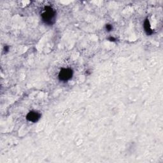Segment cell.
<instances>
[{
	"mask_svg": "<svg viewBox=\"0 0 163 163\" xmlns=\"http://www.w3.org/2000/svg\"><path fill=\"white\" fill-rule=\"evenodd\" d=\"M144 29L146 31V33H147V34L148 35H152V34L153 33V31L150 28V22L148 21V19H146L144 22Z\"/></svg>",
	"mask_w": 163,
	"mask_h": 163,
	"instance_id": "277c9868",
	"label": "cell"
},
{
	"mask_svg": "<svg viewBox=\"0 0 163 163\" xmlns=\"http://www.w3.org/2000/svg\"><path fill=\"white\" fill-rule=\"evenodd\" d=\"M106 29H107L108 31H110L111 30L113 29V27H112V25L110 24H107L106 25Z\"/></svg>",
	"mask_w": 163,
	"mask_h": 163,
	"instance_id": "5b68a950",
	"label": "cell"
},
{
	"mask_svg": "<svg viewBox=\"0 0 163 163\" xmlns=\"http://www.w3.org/2000/svg\"><path fill=\"white\" fill-rule=\"evenodd\" d=\"M109 40L111 42H115V38H113V37H110V38H109Z\"/></svg>",
	"mask_w": 163,
	"mask_h": 163,
	"instance_id": "8992f818",
	"label": "cell"
},
{
	"mask_svg": "<svg viewBox=\"0 0 163 163\" xmlns=\"http://www.w3.org/2000/svg\"><path fill=\"white\" fill-rule=\"evenodd\" d=\"M73 75V71L72 70L69 69V68H63L61 70L59 74V78L61 81H68L70 80Z\"/></svg>",
	"mask_w": 163,
	"mask_h": 163,
	"instance_id": "7a4b0ae2",
	"label": "cell"
},
{
	"mask_svg": "<svg viewBox=\"0 0 163 163\" xmlns=\"http://www.w3.org/2000/svg\"><path fill=\"white\" fill-rule=\"evenodd\" d=\"M42 17L43 21L45 22V24L52 25L55 22L56 12L52 8L47 7L45 8V12L42 13Z\"/></svg>",
	"mask_w": 163,
	"mask_h": 163,
	"instance_id": "6da1fadb",
	"label": "cell"
},
{
	"mask_svg": "<svg viewBox=\"0 0 163 163\" xmlns=\"http://www.w3.org/2000/svg\"><path fill=\"white\" fill-rule=\"evenodd\" d=\"M41 115L39 113L36 112V111H30L29 113L27 115L26 119L29 121L33 122H36L38 121L40 118Z\"/></svg>",
	"mask_w": 163,
	"mask_h": 163,
	"instance_id": "3957f363",
	"label": "cell"
}]
</instances>
